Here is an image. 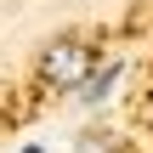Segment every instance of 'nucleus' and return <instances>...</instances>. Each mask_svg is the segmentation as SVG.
Segmentation results:
<instances>
[{
  "label": "nucleus",
  "mask_w": 153,
  "mask_h": 153,
  "mask_svg": "<svg viewBox=\"0 0 153 153\" xmlns=\"http://www.w3.org/2000/svg\"><path fill=\"white\" fill-rule=\"evenodd\" d=\"M91 62H97V45H85V40H57L45 57H40V74L51 79V85H62V91H74L85 74H91Z\"/></svg>",
  "instance_id": "nucleus-1"
},
{
  "label": "nucleus",
  "mask_w": 153,
  "mask_h": 153,
  "mask_svg": "<svg viewBox=\"0 0 153 153\" xmlns=\"http://www.w3.org/2000/svg\"><path fill=\"white\" fill-rule=\"evenodd\" d=\"M114 79H119V62H108L102 74H85V79H79V97H85V102H102Z\"/></svg>",
  "instance_id": "nucleus-2"
},
{
  "label": "nucleus",
  "mask_w": 153,
  "mask_h": 153,
  "mask_svg": "<svg viewBox=\"0 0 153 153\" xmlns=\"http://www.w3.org/2000/svg\"><path fill=\"white\" fill-rule=\"evenodd\" d=\"M74 153H114V142H108V136L97 131V136H85V142H79V148H74Z\"/></svg>",
  "instance_id": "nucleus-3"
},
{
  "label": "nucleus",
  "mask_w": 153,
  "mask_h": 153,
  "mask_svg": "<svg viewBox=\"0 0 153 153\" xmlns=\"http://www.w3.org/2000/svg\"><path fill=\"white\" fill-rule=\"evenodd\" d=\"M23 153H40V148H23Z\"/></svg>",
  "instance_id": "nucleus-4"
}]
</instances>
